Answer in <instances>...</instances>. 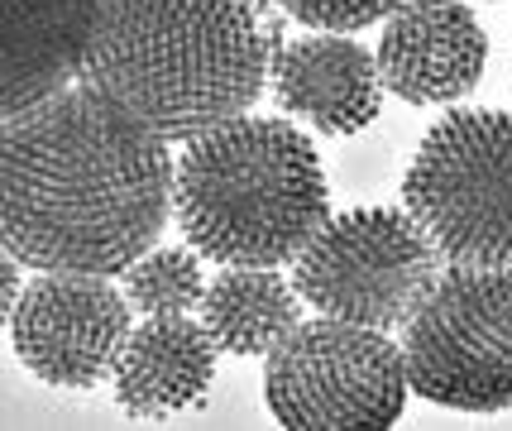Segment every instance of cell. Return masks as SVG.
Listing matches in <instances>:
<instances>
[{"mask_svg":"<svg viewBox=\"0 0 512 431\" xmlns=\"http://www.w3.org/2000/svg\"><path fill=\"white\" fill-rule=\"evenodd\" d=\"M20 259H5L0 264V278H5V312H15V302L24 297V278H20Z\"/></svg>","mask_w":512,"mask_h":431,"instance_id":"obj_16","label":"cell"},{"mask_svg":"<svg viewBox=\"0 0 512 431\" xmlns=\"http://www.w3.org/2000/svg\"><path fill=\"white\" fill-rule=\"evenodd\" d=\"M101 0H5V91L0 111L15 115L82 77Z\"/></svg>","mask_w":512,"mask_h":431,"instance_id":"obj_12","label":"cell"},{"mask_svg":"<svg viewBox=\"0 0 512 431\" xmlns=\"http://www.w3.org/2000/svg\"><path fill=\"white\" fill-rule=\"evenodd\" d=\"M134 331L125 288L106 273H39L10 312L20 364L53 388H96Z\"/></svg>","mask_w":512,"mask_h":431,"instance_id":"obj_8","label":"cell"},{"mask_svg":"<svg viewBox=\"0 0 512 431\" xmlns=\"http://www.w3.org/2000/svg\"><path fill=\"white\" fill-rule=\"evenodd\" d=\"M407 388L402 345L340 317L297 321L264 369V403L288 431H388Z\"/></svg>","mask_w":512,"mask_h":431,"instance_id":"obj_5","label":"cell"},{"mask_svg":"<svg viewBox=\"0 0 512 431\" xmlns=\"http://www.w3.org/2000/svg\"><path fill=\"white\" fill-rule=\"evenodd\" d=\"M489 39L465 0H407L379 39L383 87L407 106H455L484 77Z\"/></svg>","mask_w":512,"mask_h":431,"instance_id":"obj_9","label":"cell"},{"mask_svg":"<svg viewBox=\"0 0 512 431\" xmlns=\"http://www.w3.org/2000/svg\"><path fill=\"white\" fill-rule=\"evenodd\" d=\"M0 240L24 269L120 273L168 226L178 168L168 139L91 82L5 115Z\"/></svg>","mask_w":512,"mask_h":431,"instance_id":"obj_1","label":"cell"},{"mask_svg":"<svg viewBox=\"0 0 512 431\" xmlns=\"http://www.w3.org/2000/svg\"><path fill=\"white\" fill-rule=\"evenodd\" d=\"M402 206L446 264L512 269V111L441 115L402 178Z\"/></svg>","mask_w":512,"mask_h":431,"instance_id":"obj_4","label":"cell"},{"mask_svg":"<svg viewBox=\"0 0 512 431\" xmlns=\"http://www.w3.org/2000/svg\"><path fill=\"white\" fill-rule=\"evenodd\" d=\"M278 48L273 0H101L82 82L187 144L249 115Z\"/></svg>","mask_w":512,"mask_h":431,"instance_id":"obj_2","label":"cell"},{"mask_svg":"<svg viewBox=\"0 0 512 431\" xmlns=\"http://www.w3.org/2000/svg\"><path fill=\"white\" fill-rule=\"evenodd\" d=\"M216 350L206 321L144 317L115 360V403L130 417H173L197 408L216 379Z\"/></svg>","mask_w":512,"mask_h":431,"instance_id":"obj_11","label":"cell"},{"mask_svg":"<svg viewBox=\"0 0 512 431\" xmlns=\"http://www.w3.org/2000/svg\"><path fill=\"white\" fill-rule=\"evenodd\" d=\"M446 273V254L417 226L412 211L355 206L331 216L326 230L292 264V283L321 317L374 331H398Z\"/></svg>","mask_w":512,"mask_h":431,"instance_id":"obj_6","label":"cell"},{"mask_svg":"<svg viewBox=\"0 0 512 431\" xmlns=\"http://www.w3.org/2000/svg\"><path fill=\"white\" fill-rule=\"evenodd\" d=\"M201 321L230 355H268L302 321V293L278 269L221 264L216 278H206Z\"/></svg>","mask_w":512,"mask_h":431,"instance_id":"obj_13","label":"cell"},{"mask_svg":"<svg viewBox=\"0 0 512 431\" xmlns=\"http://www.w3.org/2000/svg\"><path fill=\"white\" fill-rule=\"evenodd\" d=\"M125 297L139 317H187L206 297V273H201V254L187 245H168V250L139 254L125 269Z\"/></svg>","mask_w":512,"mask_h":431,"instance_id":"obj_14","label":"cell"},{"mask_svg":"<svg viewBox=\"0 0 512 431\" xmlns=\"http://www.w3.org/2000/svg\"><path fill=\"white\" fill-rule=\"evenodd\" d=\"M379 53L350 34L288 39L273 58V96L283 115L307 120L316 135L345 139L379 120Z\"/></svg>","mask_w":512,"mask_h":431,"instance_id":"obj_10","label":"cell"},{"mask_svg":"<svg viewBox=\"0 0 512 431\" xmlns=\"http://www.w3.org/2000/svg\"><path fill=\"white\" fill-rule=\"evenodd\" d=\"M412 388L455 412L512 408V269L450 264L402 326Z\"/></svg>","mask_w":512,"mask_h":431,"instance_id":"obj_7","label":"cell"},{"mask_svg":"<svg viewBox=\"0 0 512 431\" xmlns=\"http://www.w3.org/2000/svg\"><path fill=\"white\" fill-rule=\"evenodd\" d=\"M173 216L211 264L283 269L331 221V192L312 139L288 120L240 115L187 139Z\"/></svg>","mask_w":512,"mask_h":431,"instance_id":"obj_3","label":"cell"},{"mask_svg":"<svg viewBox=\"0 0 512 431\" xmlns=\"http://www.w3.org/2000/svg\"><path fill=\"white\" fill-rule=\"evenodd\" d=\"M407 0H278V10L297 24H312L321 34H355L369 24L388 20Z\"/></svg>","mask_w":512,"mask_h":431,"instance_id":"obj_15","label":"cell"}]
</instances>
